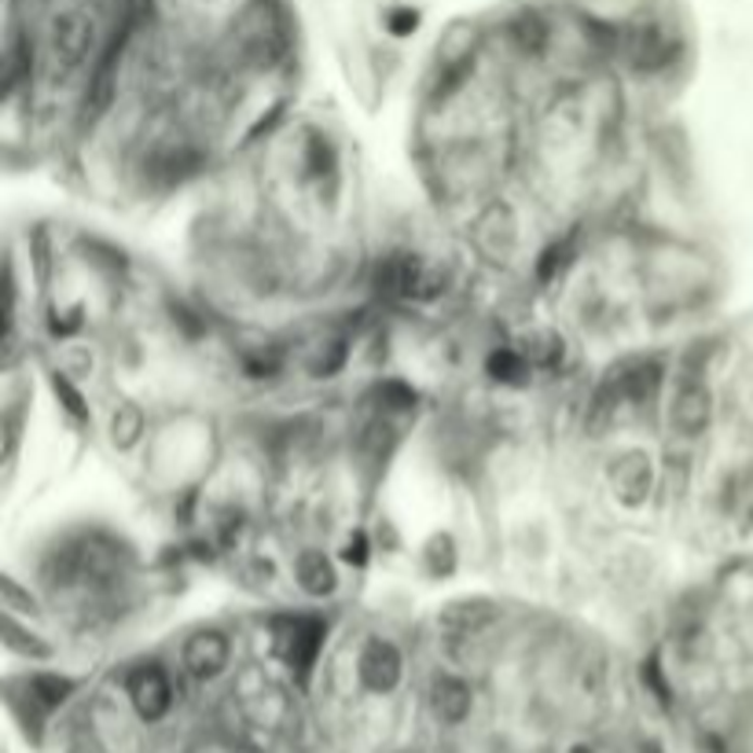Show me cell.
I'll list each match as a JSON object with an SVG mask.
<instances>
[{
  "mask_svg": "<svg viewBox=\"0 0 753 753\" xmlns=\"http://www.w3.org/2000/svg\"><path fill=\"white\" fill-rule=\"evenodd\" d=\"M210 151L188 133H162L140 154V180L151 191H173L206 170Z\"/></svg>",
  "mask_w": 753,
  "mask_h": 753,
  "instance_id": "obj_1",
  "label": "cell"
},
{
  "mask_svg": "<svg viewBox=\"0 0 753 753\" xmlns=\"http://www.w3.org/2000/svg\"><path fill=\"white\" fill-rule=\"evenodd\" d=\"M680 30L673 18L665 15H640L622 26V41H617V55L629 63L636 74H665L680 60Z\"/></svg>",
  "mask_w": 753,
  "mask_h": 753,
  "instance_id": "obj_2",
  "label": "cell"
},
{
  "mask_svg": "<svg viewBox=\"0 0 753 753\" xmlns=\"http://www.w3.org/2000/svg\"><path fill=\"white\" fill-rule=\"evenodd\" d=\"M353 680L368 699H393L409 680V658L393 636L372 632L364 636L353 658Z\"/></svg>",
  "mask_w": 753,
  "mask_h": 753,
  "instance_id": "obj_3",
  "label": "cell"
},
{
  "mask_svg": "<svg viewBox=\"0 0 753 753\" xmlns=\"http://www.w3.org/2000/svg\"><path fill=\"white\" fill-rule=\"evenodd\" d=\"M122 694H125V702H129V710L137 713V720L154 728V724L170 720V713L177 710L180 691H177V680H173L170 665L143 658V662L125 669Z\"/></svg>",
  "mask_w": 753,
  "mask_h": 753,
  "instance_id": "obj_4",
  "label": "cell"
},
{
  "mask_svg": "<svg viewBox=\"0 0 753 753\" xmlns=\"http://www.w3.org/2000/svg\"><path fill=\"white\" fill-rule=\"evenodd\" d=\"M372 287L382 298H398V302H430V298H438L445 291V276L434 265L423 262L419 254L393 250V254L379 258Z\"/></svg>",
  "mask_w": 753,
  "mask_h": 753,
  "instance_id": "obj_5",
  "label": "cell"
},
{
  "mask_svg": "<svg viewBox=\"0 0 753 753\" xmlns=\"http://www.w3.org/2000/svg\"><path fill=\"white\" fill-rule=\"evenodd\" d=\"M327 643V622L316 614H287L276 622V651L279 662L287 665V673L294 677V683L313 680L316 665H321Z\"/></svg>",
  "mask_w": 753,
  "mask_h": 753,
  "instance_id": "obj_6",
  "label": "cell"
},
{
  "mask_svg": "<svg viewBox=\"0 0 753 753\" xmlns=\"http://www.w3.org/2000/svg\"><path fill=\"white\" fill-rule=\"evenodd\" d=\"M92 48H96V15L85 12L81 4L60 8V12L48 18L45 55L60 74L77 71L81 63H89Z\"/></svg>",
  "mask_w": 753,
  "mask_h": 753,
  "instance_id": "obj_7",
  "label": "cell"
},
{
  "mask_svg": "<svg viewBox=\"0 0 753 753\" xmlns=\"http://www.w3.org/2000/svg\"><path fill=\"white\" fill-rule=\"evenodd\" d=\"M298 185L316 191L321 199L335 202V196H339V185H342V154H339V143H335L331 137H327L324 129H309L302 133V140H298Z\"/></svg>",
  "mask_w": 753,
  "mask_h": 753,
  "instance_id": "obj_8",
  "label": "cell"
},
{
  "mask_svg": "<svg viewBox=\"0 0 753 753\" xmlns=\"http://www.w3.org/2000/svg\"><path fill=\"white\" fill-rule=\"evenodd\" d=\"M427 713L441 731H456L475 717V688L463 673L438 669L427 688Z\"/></svg>",
  "mask_w": 753,
  "mask_h": 753,
  "instance_id": "obj_9",
  "label": "cell"
},
{
  "mask_svg": "<svg viewBox=\"0 0 753 753\" xmlns=\"http://www.w3.org/2000/svg\"><path fill=\"white\" fill-rule=\"evenodd\" d=\"M713 423V390L706 379H699V372L680 375L677 390L669 398V427L680 438H702Z\"/></svg>",
  "mask_w": 753,
  "mask_h": 753,
  "instance_id": "obj_10",
  "label": "cell"
},
{
  "mask_svg": "<svg viewBox=\"0 0 753 753\" xmlns=\"http://www.w3.org/2000/svg\"><path fill=\"white\" fill-rule=\"evenodd\" d=\"M231 654H236V647H231L228 632L199 629L188 636L185 647H180V669L199 683H214L217 677H225L231 669Z\"/></svg>",
  "mask_w": 753,
  "mask_h": 753,
  "instance_id": "obj_11",
  "label": "cell"
},
{
  "mask_svg": "<svg viewBox=\"0 0 753 753\" xmlns=\"http://www.w3.org/2000/svg\"><path fill=\"white\" fill-rule=\"evenodd\" d=\"M507 41L518 55H523V60H544L548 48H552V41H555V30H552V23H548L544 12H537V8H523V12H515L507 18Z\"/></svg>",
  "mask_w": 753,
  "mask_h": 753,
  "instance_id": "obj_12",
  "label": "cell"
},
{
  "mask_svg": "<svg viewBox=\"0 0 753 753\" xmlns=\"http://www.w3.org/2000/svg\"><path fill=\"white\" fill-rule=\"evenodd\" d=\"M294 581L309 595H331L335 585H339V574H335L331 559L321 548H302L294 555Z\"/></svg>",
  "mask_w": 753,
  "mask_h": 753,
  "instance_id": "obj_13",
  "label": "cell"
},
{
  "mask_svg": "<svg viewBox=\"0 0 753 753\" xmlns=\"http://www.w3.org/2000/svg\"><path fill=\"white\" fill-rule=\"evenodd\" d=\"M614 492L625 504H643L651 497V460L643 452H629V456L617 460L614 467Z\"/></svg>",
  "mask_w": 753,
  "mask_h": 753,
  "instance_id": "obj_14",
  "label": "cell"
},
{
  "mask_svg": "<svg viewBox=\"0 0 753 753\" xmlns=\"http://www.w3.org/2000/svg\"><path fill=\"white\" fill-rule=\"evenodd\" d=\"M239 361V372L254 382H265V379H276L287 364V353L279 342H250V346H239L236 353Z\"/></svg>",
  "mask_w": 753,
  "mask_h": 753,
  "instance_id": "obj_15",
  "label": "cell"
},
{
  "mask_svg": "<svg viewBox=\"0 0 753 753\" xmlns=\"http://www.w3.org/2000/svg\"><path fill=\"white\" fill-rule=\"evenodd\" d=\"M346 364H350V342L324 339V342H316V353L305 361V372L313 375V379H335Z\"/></svg>",
  "mask_w": 753,
  "mask_h": 753,
  "instance_id": "obj_16",
  "label": "cell"
},
{
  "mask_svg": "<svg viewBox=\"0 0 753 753\" xmlns=\"http://www.w3.org/2000/svg\"><path fill=\"white\" fill-rule=\"evenodd\" d=\"M52 390H55V398L63 401V409H66V415H71V419H77V423H92L89 404H85L81 390H77V386L71 382V375H66V372H52Z\"/></svg>",
  "mask_w": 753,
  "mask_h": 753,
  "instance_id": "obj_17",
  "label": "cell"
},
{
  "mask_svg": "<svg viewBox=\"0 0 753 753\" xmlns=\"http://www.w3.org/2000/svg\"><path fill=\"white\" fill-rule=\"evenodd\" d=\"M140 430H143V415L133 409V404H125L122 412H114V423H111V434H114V445H122V449H129L133 441L140 438Z\"/></svg>",
  "mask_w": 753,
  "mask_h": 753,
  "instance_id": "obj_18",
  "label": "cell"
},
{
  "mask_svg": "<svg viewBox=\"0 0 753 753\" xmlns=\"http://www.w3.org/2000/svg\"><path fill=\"white\" fill-rule=\"evenodd\" d=\"M511 228H515V221L507 217L504 225H500V236H504V239H511V243H515V231H511ZM475 231H478V236H481V231H489V236H497V225H489V217H481Z\"/></svg>",
  "mask_w": 753,
  "mask_h": 753,
  "instance_id": "obj_19",
  "label": "cell"
}]
</instances>
